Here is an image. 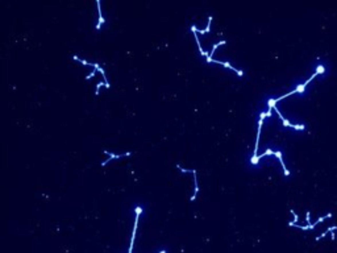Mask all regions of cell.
<instances>
[{"instance_id":"cell-1","label":"cell","mask_w":337,"mask_h":253,"mask_svg":"<svg viewBox=\"0 0 337 253\" xmlns=\"http://www.w3.org/2000/svg\"><path fill=\"white\" fill-rule=\"evenodd\" d=\"M191 29H192V32H194V34H195V40H196V42H198V46H199V50H200V54L201 55H205V57H208V53L207 52H204L203 49H201V46H200V42H199V38H198V34H196V26H191Z\"/></svg>"},{"instance_id":"cell-2","label":"cell","mask_w":337,"mask_h":253,"mask_svg":"<svg viewBox=\"0 0 337 253\" xmlns=\"http://www.w3.org/2000/svg\"><path fill=\"white\" fill-rule=\"evenodd\" d=\"M105 154H108V156L111 157L109 159H113V158H120V157H123V156H130V153H125V154H117V156H116V154H113V153H111V152H105ZM109 159H107L105 162H103V164H101V166H105V164H108V161H109Z\"/></svg>"},{"instance_id":"cell-3","label":"cell","mask_w":337,"mask_h":253,"mask_svg":"<svg viewBox=\"0 0 337 253\" xmlns=\"http://www.w3.org/2000/svg\"><path fill=\"white\" fill-rule=\"evenodd\" d=\"M96 5H97V11H99V21H97V25H96V28H97V29H99V28H100V25L104 23V19H103V15H101V9H100V1H99V0H97V1H96Z\"/></svg>"},{"instance_id":"cell-4","label":"cell","mask_w":337,"mask_h":253,"mask_svg":"<svg viewBox=\"0 0 337 253\" xmlns=\"http://www.w3.org/2000/svg\"><path fill=\"white\" fill-rule=\"evenodd\" d=\"M275 156L278 157V159H279V162L282 164V168H283V172H285V175H289L290 174V172L286 169V165H285V162H283V158H282V153L281 152H275Z\"/></svg>"},{"instance_id":"cell-5","label":"cell","mask_w":337,"mask_h":253,"mask_svg":"<svg viewBox=\"0 0 337 253\" xmlns=\"http://www.w3.org/2000/svg\"><path fill=\"white\" fill-rule=\"evenodd\" d=\"M211 21H212V16H209V17H208V25H207V28H205L204 30H200V34H204V33L209 32V28H211Z\"/></svg>"},{"instance_id":"cell-6","label":"cell","mask_w":337,"mask_h":253,"mask_svg":"<svg viewBox=\"0 0 337 253\" xmlns=\"http://www.w3.org/2000/svg\"><path fill=\"white\" fill-rule=\"evenodd\" d=\"M269 154H275V152H273L271 149H267V150H266V152L262 154V157H263V156H269ZM259 158H261V157H259Z\"/></svg>"},{"instance_id":"cell-7","label":"cell","mask_w":337,"mask_h":253,"mask_svg":"<svg viewBox=\"0 0 337 253\" xmlns=\"http://www.w3.org/2000/svg\"><path fill=\"white\" fill-rule=\"evenodd\" d=\"M101 86H105V84H104L103 82H100V83H97V84H96V91H95V94H96V95L99 94V88H100Z\"/></svg>"},{"instance_id":"cell-8","label":"cell","mask_w":337,"mask_h":253,"mask_svg":"<svg viewBox=\"0 0 337 253\" xmlns=\"http://www.w3.org/2000/svg\"><path fill=\"white\" fill-rule=\"evenodd\" d=\"M290 212H291V214L294 215V221H295V224H296V221H298V215L295 214V211H294V210H290ZM294 221H291V223H294Z\"/></svg>"}]
</instances>
